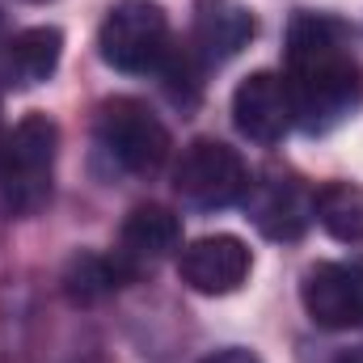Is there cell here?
<instances>
[{
  "label": "cell",
  "instance_id": "cell-1",
  "mask_svg": "<svg viewBox=\"0 0 363 363\" xmlns=\"http://www.w3.org/2000/svg\"><path fill=\"white\" fill-rule=\"evenodd\" d=\"M283 81L291 118L304 135H330L363 106V64L347 21L330 13H296L283 47Z\"/></svg>",
  "mask_w": 363,
  "mask_h": 363
},
{
  "label": "cell",
  "instance_id": "cell-2",
  "mask_svg": "<svg viewBox=\"0 0 363 363\" xmlns=\"http://www.w3.org/2000/svg\"><path fill=\"white\" fill-rule=\"evenodd\" d=\"M55 152H60V127L55 118L30 110L0 135V207L17 220L34 216L51 199L55 178Z\"/></svg>",
  "mask_w": 363,
  "mask_h": 363
},
{
  "label": "cell",
  "instance_id": "cell-3",
  "mask_svg": "<svg viewBox=\"0 0 363 363\" xmlns=\"http://www.w3.org/2000/svg\"><path fill=\"white\" fill-rule=\"evenodd\" d=\"M93 140L131 178L161 174L169 161V148H174L169 127L140 97H106L93 114Z\"/></svg>",
  "mask_w": 363,
  "mask_h": 363
},
{
  "label": "cell",
  "instance_id": "cell-4",
  "mask_svg": "<svg viewBox=\"0 0 363 363\" xmlns=\"http://www.w3.org/2000/svg\"><path fill=\"white\" fill-rule=\"evenodd\" d=\"M169 17L157 0H118L101 30H97V51L114 72H157L161 60L169 55Z\"/></svg>",
  "mask_w": 363,
  "mask_h": 363
},
{
  "label": "cell",
  "instance_id": "cell-5",
  "mask_svg": "<svg viewBox=\"0 0 363 363\" xmlns=\"http://www.w3.org/2000/svg\"><path fill=\"white\" fill-rule=\"evenodd\" d=\"M174 190L182 203H190L199 211H220V207H233L245 199L250 169L237 148H228L224 140L199 135L182 148L178 165H174Z\"/></svg>",
  "mask_w": 363,
  "mask_h": 363
},
{
  "label": "cell",
  "instance_id": "cell-6",
  "mask_svg": "<svg viewBox=\"0 0 363 363\" xmlns=\"http://www.w3.org/2000/svg\"><path fill=\"white\" fill-rule=\"evenodd\" d=\"M300 304L321 330L363 325V258L359 262H317L300 279Z\"/></svg>",
  "mask_w": 363,
  "mask_h": 363
},
{
  "label": "cell",
  "instance_id": "cell-7",
  "mask_svg": "<svg viewBox=\"0 0 363 363\" xmlns=\"http://www.w3.org/2000/svg\"><path fill=\"white\" fill-rule=\"evenodd\" d=\"M241 203L254 228L271 241H300L313 224V190H304L291 174H279V169H267L258 182L250 178Z\"/></svg>",
  "mask_w": 363,
  "mask_h": 363
},
{
  "label": "cell",
  "instance_id": "cell-8",
  "mask_svg": "<svg viewBox=\"0 0 363 363\" xmlns=\"http://www.w3.org/2000/svg\"><path fill=\"white\" fill-rule=\"evenodd\" d=\"M254 271V254L241 237L233 233H216V237H199L178 254V274L182 283L199 296H228L237 291Z\"/></svg>",
  "mask_w": 363,
  "mask_h": 363
},
{
  "label": "cell",
  "instance_id": "cell-9",
  "mask_svg": "<svg viewBox=\"0 0 363 363\" xmlns=\"http://www.w3.org/2000/svg\"><path fill=\"white\" fill-rule=\"evenodd\" d=\"M233 123H237V131L245 140H254L262 148L279 144L296 127L287 81L279 72H250L233 93Z\"/></svg>",
  "mask_w": 363,
  "mask_h": 363
},
{
  "label": "cell",
  "instance_id": "cell-10",
  "mask_svg": "<svg viewBox=\"0 0 363 363\" xmlns=\"http://www.w3.org/2000/svg\"><path fill=\"white\" fill-rule=\"evenodd\" d=\"M254 13L237 0H194L190 13V51L203 64L237 60L254 38Z\"/></svg>",
  "mask_w": 363,
  "mask_h": 363
},
{
  "label": "cell",
  "instance_id": "cell-11",
  "mask_svg": "<svg viewBox=\"0 0 363 363\" xmlns=\"http://www.w3.org/2000/svg\"><path fill=\"white\" fill-rule=\"evenodd\" d=\"M182 250V216L161 207V203H140L127 211L123 228H118V267L135 271V267H152L161 258H169Z\"/></svg>",
  "mask_w": 363,
  "mask_h": 363
},
{
  "label": "cell",
  "instance_id": "cell-12",
  "mask_svg": "<svg viewBox=\"0 0 363 363\" xmlns=\"http://www.w3.org/2000/svg\"><path fill=\"white\" fill-rule=\"evenodd\" d=\"M64 55V30L55 26H30L21 34H13L0 51V81L9 89H30L55 77Z\"/></svg>",
  "mask_w": 363,
  "mask_h": 363
},
{
  "label": "cell",
  "instance_id": "cell-13",
  "mask_svg": "<svg viewBox=\"0 0 363 363\" xmlns=\"http://www.w3.org/2000/svg\"><path fill=\"white\" fill-rule=\"evenodd\" d=\"M313 220L342 245L363 241V186L355 182H325L313 190Z\"/></svg>",
  "mask_w": 363,
  "mask_h": 363
},
{
  "label": "cell",
  "instance_id": "cell-14",
  "mask_svg": "<svg viewBox=\"0 0 363 363\" xmlns=\"http://www.w3.org/2000/svg\"><path fill=\"white\" fill-rule=\"evenodd\" d=\"M123 267H118V258L110 262V258H101V254H77L72 262H68V271H64V296L72 300V304H101L106 296H114V287L123 283Z\"/></svg>",
  "mask_w": 363,
  "mask_h": 363
},
{
  "label": "cell",
  "instance_id": "cell-15",
  "mask_svg": "<svg viewBox=\"0 0 363 363\" xmlns=\"http://www.w3.org/2000/svg\"><path fill=\"white\" fill-rule=\"evenodd\" d=\"M203 363H262L254 351H245V347H224V351H211Z\"/></svg>",
  "mask_w": 363,
  "mask_h": 363
},
{
  "label": "cell",
  "instance_id": "cell-16",
  "mask_svg": "<svg viewBox=\"0 0 363 363\" xmlns=\"http://www.w3.org/2000/svg\"><path fill=\"white\" fill-rule=\"evenodd\" d=\"M334 363H363V347H347V351H342Z\"/></svg>",
  "mask_w": 363,
  "mask_h": 363
},
{
  "label": "cell",
  "instance_id": "cell-17",
  "mask_svg": "<svg viewBox=\"0 0 363 363\" xmlns=\"http://www.w3.org/2000/svg\"><path fill=\"white\" fill-rule=\"evenodd\" d=\"M4 43H9V26H4V13H0V51H4Z\"/></svg>",
  "mask_w": 363,
  "mask_h": 363
},
{
  "label": "cell",
  "instance_id": "cell-18",
  "mask_svg": "<svg viewBox=\"0 0 363 363\" xmlns=\"http://www.w3.org/2000/svg\"><path fill=\"white\" fill-rule=\"evenodd\" d=\"M30 4H47V0H30Z\"/></svg>",
  "mask_w": 363,
  "mask_h": 363
},
{
  "label": "cell",
  "instance_id": "cell-19",
  "mask_svg": "<svg viewBox=\"0 0 363 363\" xmlns=\"http://www.w3.org/2000/svg\"><path fill=\"white\" fill-rule=\"evenodd\" d=\"M0 135H4V131H0Z\"/></svg>",
  "mask_w": 363,
  "mask_h": 363
}]
</instances>
